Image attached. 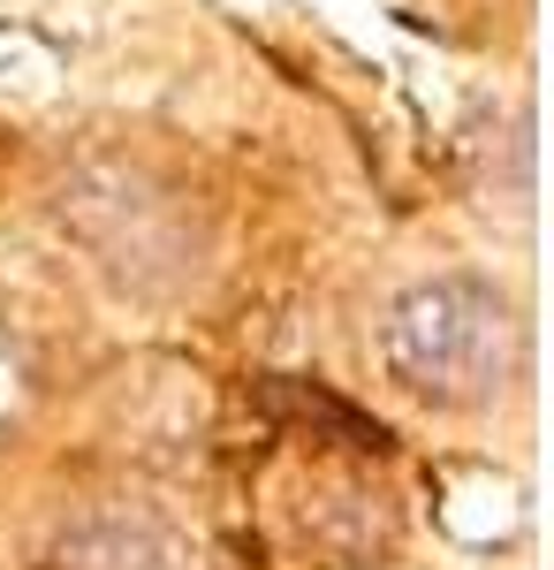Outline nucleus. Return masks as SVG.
Instances as JSON below:
<instances>
[{"instance_id":"1","label":"nucleus","mask_w":554,"mask_h":570,"mask_svg":"<svg viewBox=\"0 0 554 570\" xmlns=\"http://www.w3.org/2000/svg\"><path fill=\"white\" fill-rule=\"evenodd\" d=\"M516 357V305L478 274H441L387 305V373L426 403H494Z\"/></svg>"}]
</instances>
